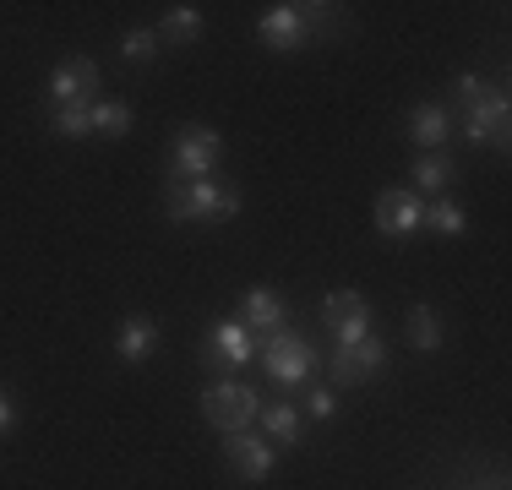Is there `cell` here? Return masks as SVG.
I'll use <instances>...</instances> for the list:
<instances>
[{"instance_id": "6da1fadb", "label": "cell", "mask_w": 512, "mask_h": 490, "mask_svg": "<svg viewBox=\"0 0 512 490\" xmlns=\"http://www.w3.org/2000/svg\"><path fill=\"white\" fill-rule=\"evenodd\" d=\"M453 93H458V109H463V137L485 142V147H507V115H512L507 93L491 88V82H480V77H469V71L453 77Z\"/></svg>"}, {"instance_id": "7a4b0ae2", "label": "cell", "mask_w": 512, "mask_h": 490, "mask_svg": "<svg viewBox=\"0 0 512 490\" xmlns=\"http://www.w3.org/2000/svg\"><path fill=\"white\" fill-rule=\"evenodd\" d=\"M169 218L175 224H218V218L240 213V191L229 180H186V186H169Z\"/></svg>"}, {"instance_id": "3957f363", "label": "cell", "mask_w": 512, "mask_h": 490, "mask_svg": "<svg viewBox=\"0 0 512 490\" xmlns=\"http://www.w3.org/2000/svg\"><path fill=\"white\" fill-rule=\"evenodd\" d=\"M224 164V137L213 126H186L175 131V147H169V186H186V180H207Z\"/></svg>"}, {"instance_id": "277c9868", "label": "cell", "mask_w": 512, "mask_h": 490, "mask_svg": "<svg viewBox=\"0 0 512 490\" xmlns=\"http://www.w3.org/2000/svg\"><path fill=\"white\" fill-rule=\"evenodd\" d=\"M256 414H262V392L246 387V382H213L202 392V420L213 425V431H224V436L251 431Z\"/></svg>"}, {"instance_id": "5b68a950", "label": "cell", "mask_w": 512, "mask_h": 490, "mask_svg": "<svg viewBox=\"0 0 512 490\" xmlns=\"http://www.w3.org/2000/svg\"><path fill=\"white\" fill-rule=\"evenodd\" d=\"M256 349H262V371L273 376V382H284V387H300V382L316 371V349H311L300 333H289V327L267 333Z\"/></svg>"}, {"instance_id": "8992f818", "label": "cell", "mask_w": 512, "mask_h": 490, "mask_svg": "<svg viewBox=\"0 0 512 490\" xmlns=\"http://www.w3.org/2000/svg\"><path fill=\"white\" fill-rule=\"evenodd\" d=\"M322 322H327V333H333L338 349H349V343H360L371 333V300H365L360 289H333L322 300Z\"/></svg>"}, {"instance_id": "52a82bcc", "label": "cell", "mask_w": 512, "mask_h": 490, "mask_svg": "<svg viewBox=\"0 0 512 490\" xmlns=\"http://www.w3.org/2000/svg\"><path fill=\"white\" fill-rule=\"evenodd\" d=\"M327 371H333V387H360V382H371V376L387 371V343L376 338V333H365L360 343L338 349Z\"/></svg>"}, {"instance_id": "ba28073f", "label": "cell", "mask_w": 512, "mask_h": 490, "mask_svg": "<svg viewBox=\"0 0 512 490\" xmlns=\"http://www.w3.org/2000/svg\"><path fill=\"white\" fill-rule=\"evenodd\" d=\"M420 229H425V202L414 191H393V186H387L382 196H376V235L414 240Z\"/></svg>"}, {"instance_id": "9c48e42d", "label": "cell", "mask_w": 512, "mask_h": 490, "mask_svg": "<svg viewBox=\"0 0 512 490\" xmlns=\"http://www.w3.org/2000/svg\"><path fill=\"white\" fill-rule=\"evenodd\" d=\"M256 39L267 49H278V55H289V49H300L311 39V22H306V6H295V0H284V6H267L262 22H256Z\"/></svg>"}, {"instance_id": "30bf717a", "label": "cell", "mask_w": 512, "mask_h": 490, "mask_svg": "<svg viewBox=\"0 0 512 490\" xmlns=\"http://www.w3.org/2000/svg\"><path fill=\"white\" fill-rule=\"evenodd\" d=\"M99 93V66L93 60H60L55 77L44 82V98H50V109H66V104H88V98Z\"/></svg>"}, {"instance_id": "8fae6325", "label": "cell", "mask_w": 512, "mask_h": 490, "mask_svg": "<svg viewBox=\"0 0 512 490\" xmlns=\"http://www.w3.org/2000/svg\"><path fill=\"white\" fill-rule=\"evenodd\" d=\"M224 458L235 463L240 480H267V474H273V463H278V447H267V441L251 436V431H240V436L224 441Z\"/></svg>"}, {"instance_id": "7c38bea8", "label": "cell", "mask_w": 512, "mask_h": 490, "mask_svg": "<svg viewBox=\"0 0 512 490\" xmlns=\"http://www.w3.org/2000/svg\"><path fill=\"white\" fill-rule=\"evenodd\" d=\"M207 354H218V365H251L256 360V338L246 322H218L213 333L202 338Z\"/></svg>"}, {"instance_id": "4fadbf2b", "label": "cell", "mask_w": 512, "mask_h": 490, "mask_svg": "<svg viewBox=\"0 0 512 490\" xmlns=\"http://www.w3.org/2000/svg\"><path fill=\"white\" fill-rule=\"evenodd\" d=\"M153 349H158L153 316H126V322H120V333H115V354L126 365H142V360H153Z\"/></svg>"}, {"instance_id": "5bb4252c", "label": "cell", "mask_w": 512, "mask_h": 490, "mask_svg": "<svg viewBox=\"0 0 512 490\" xmlns=\"http://www.w3.org/2000/svg\"><path fill=\"white\" fill-rule=\"evenodd\" d=\"M447 109L442 104H414L409 109V142L420 147V153H442V142H447Z\"/></svg>"}, {"instance_id": "9a60e30c", "label": "cell", "mask_w": 512, "mask_h": 490, "mask_svg": "<svg viewBox=\"0 0 512 490\" xmlns=\"http://www.w3.org/2000/svg\"><path fill=\"white\" fill-rule=\"evenodd\" d=\"M284 316H289V305H284V294H278V289H246V300H240V322L262 327V333H278Z\"/></svg>"}, {"instance_id": "2e32d148", "label": "cell", "mask_w": 512, "mask_h": 490, "mask_svg": "<svg viewBox=\"0 0 512 490\" xmlns=\"http://www.w3.org/2000/svg\"><path fill=\"white\" fill-rule=\"evenodd\" d=\"M409 180H414V196H442L447 186H453V158L447 153H420L414 158V169H409Z\"/></svg>"}, {"instance_id": "e0dca14e", "label": "cell", "mask_w": 512, "mask_h": 490, "mask_svg": "<svg viewBox=\"0 0 512 490\" xmlns=\"http://www.w3.org/2000/svg\"><path fill=\"white\" fill-rule=\"evenodd\" d=\"M404 333H409V343L420 354H431V349H442V343H447V327H442V316H436V305H409Z\"/></svg>"}, {"instance_id": "ac0fdd59", "label": "cell", "mask_w": 512, "mask_h": 490, "mask_svg": "<svg viewBox=\"0 0 512 490\" xmlns=\"http://www.w3.org/2000/svg\"><path fill=\"white\" fill-rule=\"evenodd\" d=\"M256 420H262V431L273 436L278 447H295V441H300V409H295V403H262Z\"/></svg>"}, {"instance_id": "d6986e66", "label": "cell", "mask_w": 512, "mask_h": 490, "mask_svg": "<svg viewBox=\"0 0 512 490\" xmlns=\"http://www.w3.org/2000/svg\"><path fill=\"white\" fill-rule=\"evenodd\" d=\"M425 229H436L442 240H458L469 229V213L458 202H447V196H436V202H425Z\"/></svg>"}, {"instance_id": "ffe728a7", "label": "cell", "mask_w": 512, "mask_h": 490, "mask_svg": "<svg viewBox=\"0 0 512 490\" xmlns=\"http://www.w3.org/2000/svg\"><path fill=\"white\" fill-rule=\"evenodd\" d=\"M50 126H55V137H66V142L88 137V131H93V104H66V109H55Z\"/></svg>"}, {"instance_id": "44dd1931", "label": "cell", "mask_w": 512, "mask_h": 490, "mask_svg": "<svg viewBox=\"0 0 512 490\" xmlns=\"http://www.w3.org/2000/svg\"><path fill=\"white\" fill-rule=\"evenodd\" d=\"M197 33H202V11H197V6H175V11L164 17V39L197 44Z\"/></svg>"}, {"instance_id": "7402d4cb", "label": "cell", "mask_w": 512, "mask_h": 490, "mask_svg": "<svg viewBox=\"0 0 512 490\" xmlns=\"http://www.w3.org/2000/svg\"><path fill=\"white\" fill-rule=\"evenodd\" d=\"M93 131H99V137H126L131 131V109L126 104H93Z\"/></svg>"}, {"instance_id": "603a6c76", "label": "cell", "mask_w": 512, "mask_h": 490, "mask_svg": "<svg viewBox=\"0 0 512 490\" xmlns=\"http://www.w3.org/2000/svg\"><path fill=\"white\" fill-rule=\"evenodd\" d=\"M120 55H126V60H137V66H153V60H158V33H148V28H131L126 39H120Z\"/></svg>"}, {"instance_id": "cb8c5ba5", "label": "cell", "mask_w": 512, "mask_h": 490, "mask_svg": "<svg viewBox=\"0 0 512 490\" xmlns=\"http://www.w3.org/2000/svg\"><path fill=\"white\" fill-rule=\"evenodd\" d=\"M306 414H311V420H333V414H338V398H333V387H316L311 398H306Z\"/></svg>"}, {"instance_id": "d4e9b609", "label": "cell", "mask_w": 512, "mask_h": 490, "mask_svg": "<svg viewBox=\"0 0 512 490\" xmlns=\"http://www.w3.org/2000/svg\"><path fill=\"white\" fill-rule=\"evenodd\" d=\"M11 420H17V409H11V398H6V392H0V436L11 431Z\"/></svg>"}]
</instances>
